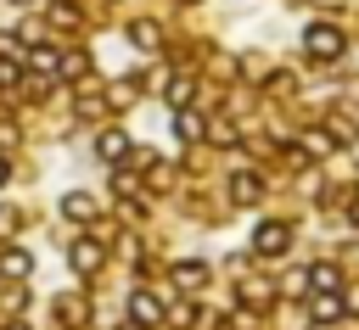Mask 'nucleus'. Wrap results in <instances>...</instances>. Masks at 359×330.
Segmentation results:
<instances>
[{"label":"nucleus","instance_id":"1","mask_svg":"<svg viewBox=\"0 0 359 330\" xmlns=\"http://www.w3.org/2000/svg\"><path fill=\"white\" fill-rule=\"evenodd\" d=\"M303 50H309L314 62H337V56L348 50V39H342V28H331V22H309V28H303Z\"/></svg>","mask_w":359,"mask_h":330},{"label":"nucleus","instance_id":"2","mask_svg":"<svg viewBox=\"0 0 359 330\" xmlns=\"http://www.w3.org/2000/svg\"><path fill=\"white\" fill-rule=\"evenodd\" d=\"M286 246H292V229L286 224H258V235H252V252L258 257H280Z\"/></svg>","mask_w":359,"mask_h":330},{"label":"nucleus","instance_id":"3","mask_svg":"<svg viewBox=\"0 0 359 330\" xmlns=\"http://www.w3.org/2000/svg\"><path fill=\"white\" fill-rule=\"evenodd\" d=\"M309 319H314V324H337V319H342V296H337V291H314V296H309Z\"/></svg>","mask_w":359,"mask_h":330},{"label":"nucleus","instance_id":"4","mask_svg":"<svg viewBox=\"0 0 359 330\" xmlns=\"http://www.w3.org/2000/svg\"><path fill=\"white\" fill-rule=\"evenodd\" d=\"M129 319H135L140 330H151V324H163V308H157V296H146V291H135V296H129Z\"/></svg>","mask_w":359,"mask_h":330},{"label":"nucleus","instance_id":"5","mask_svg":"<svg viewBox=\"0 0 359 330\" xmlns=\"http://www.w3.org/2000/svg\"><path fill=\"white\" fill-rule=\"evenodd\" d=\"M62 213H67L73 224H95V196H84V190H67V196H62Z\"/></svg>","mask_w":359,"mask_h":330},{"label":"nucleus","instance_id":"6","mask_svg":"<svg viewBox=\"0 0 359 330\" xmlns=\"http://www.w3.org/2000/svg\"><path fill=\"white\" fill-rule=\"evenodd\" d=\"M67 257H73V268H79V274H95L107 252H101V241H73V252H67Z\"/></svg>","mask_w":359,"mask_h":330},{"label":"nucleus","instance_id":"7","mask_svg":"<svg viewBox=\"0 0 359 330\" xmlns=\"http://www.w3.org/2000/svg\"><path fill=\"white\" fill-rule=\"evenodd\" d=\"M0 274H6V280H28V274H34V257H28L22 246H6V252H0Z\"/></svg>","mask_w":359,"mask_h":330},{"label":"nucleus","instance_id":"8","mask_svg":"<svg viewBox=\"0 0 359 330\" xmlns=\"http://www.w3.org/2000/svg\"><path fill=\"white\" fill-rule=\"evenodd\" d=\"M95 151H101V162H118V157L129 151V134H123V129H101V134H95Z\"/></svg>","mask_w":359,"mask_h":330},{"label":"nucleus","instance_id":"9","mask_svg":"<svg viewBox=\"0 0 359 330\" xmlns=\"http://www.w3.org/2000/svg\"><path fill=\"white\" fill-rule=\"evenodd\" d=\"M174 134H180V140H202V117H196L191 106H174Z\"/></svg>","mask_w":359,"mask_h":330},{"label":"nucleus","instance_id":"10","mask_svg":"<svg viewBox=\"0 0 359 330\" xmlns=\"http://www.w3.org/2000/svg\"><path fill=\"white\" fill-rule=\"evenodd\" d=\"M208 280V263H174V285H185V291H196Z\"/></svg>","mask_w":359,"mask_h":330},{"label":"nucleus","instance_id":"11","mask_svg":"<svg viewBox=\"0 0 359 330\" xmlns=\"http://www.w3.org/2000/svg\"><path fill=\"white\" fill-rule=\"evenodd\" d=\"M258 190H264L258 173H236V179H230V196H236V201H258Z\"/></svg>","mask_w":359,"mask_h":330},{"label":"nucleus","instance_id":"12","mask_svg":"<svg viewBox=\"0 0 359 330\" xmlns=\"http://www.w3.org/2000/svg\"><path fill=\"white\" fill-rule=\"evenodd\" d=\"M129 39L140 50H157V22H129Z\"/></svg>","mask_w":359,"mask_h":330},{"label":"nucleus","instance_id":"13","mask_svg":"<svg viewBox=\"0 0 359 330\" xmlns=\"http://www.w3.org/2000/svg\"><path fill=\"white\" fill-rule=\"evenodd\" d=\"M28 67L50 78V73H56V50H50V45H45V50H28Z\"/></svg>","mask_w":359,"mask_h":330},{"label":"nucleus","instance_id":"14","mask_svg":"<svg viewBox=\"0 0 359 330\" xmlns=\"http://www.w3.org/2000/svg\"><path fill=\"white\" fill-rule=\"evenodd\" d=\"M191 89H196L191 78H174V84H168V106H191Z\"/></svg>","mask_w":359,"mask_h":330},{"label":"nucleus","instance_id":"15","mask_svg":"<svg viewBox=\"0 0 359 330\" xmlns=\"http://www.w3.org/2000/svg\"><path fill=\"white\" fill-rule=\"evenodd\" d=\"M303 151L325 157V151H331V134H325V129H309V134H303Z\"/></svg>","mask_w":359,"mask_h":330},{"label":"nucleus","instance_id":"16","mask_svg":"<svg viewBox=\"0 0 359 330\" xmlns=\"http://www.w3.org/2000/svg\"><path fill=\"white\" fill-rule=\"evenodd\" d=\"M309 285H314V291H337V268H331V263H320V268L309 274Z\"/></svg>","mask_w":359,"mask_h":330},{"label":"nucleus","instance_id":"17","mask_svg":"<svg viewBox=\"0 0 359 330\" xmlns=\"http://www.w3.org/2000/svg\"><path fill=\"white\" fill-rule=\"evenodd\" d=\"M202 134H208V140H219V145H230V140H236V129H230V123H213V129H202Z\"/></svg>","mask_w":359,"mask_h":330},{"label":"nucleus","instance_id":"18","mask_svg":"<svg viewBox=\"0 0 359 330\" xmlns=\"http://www.w3.org/2000/svg\"><path fill=\"white\" fill-rule=\"evenodd\" d=\"M17 78H22V67H17V62H0V89H11Z\"/></svg>","mask_w":359,"mask_h":330},{"label":"nucleus","instance_id":"19","mask_svg":"<svg viewBox=\"0 0 359 330\" xmlns=\"http://www.w3.org/2000/svg\"><path fill=\"white\" fill-rule=\"evenodd\" d=\"M17 224H22L17 207H0V235H17Z\"/></svg>","mask_w":359,"mask_h":330},{"label":"nucleus","instance_id":"20","mask_svg":"<svg viewBox=\"0 0 359 330\" xmlns=\"http://www.w3.org/2000/svg\"><path fill=\"white\" fill-rule=\"evenodd\" d=\"M342 308H353V313H359V285H353V291H348V302H342Z\"/></svg>","mask_w":359,"mask_h":330},{"label":"nucleus","instance_id":"21","mask_svg":"<svg viewBox=\"0 0 359 330\" xmlns=\"http://www.w3.org/2000/svg\"><path fill=\"white\" fill-rule=\"evenodd\" d=\"M348 218H353V224H359V196H353V201H348Z\"/></svg>","mask_w":359,"mask_h":330},{"label":"nucleus","instance_id":"22","mask_svg":"<svg viewBox=\"0 0 359 330\" xmlns=\"http://www.w3.org/2000/svg\"><path fill=\"white\" fill-rule=\"evenodd\" d=\"M6 179H11V162H6V157H0V185H6Z\"/></svg>","mask_w":359,"mask_h":330},{"label":"nucleus","instance_id":"23","mask_svg":"<svg viewBox=\"0 0 359 330\" xmlns=\"http://www.w3.org/2000/svg\"><path fill=\"white\" fill-rule=\"evenodd\" d=\"M6 330H28V324H22V319H11V324H6Z\"/></svg>","mask_w":359,"mask_h":330},{"label":"nucleus","instance_id":"24","mask_svg":"<svg viewBox=\"0 0 359 330\" xmlns=\"http://www.w3.org/2000/svg\"><path fill=\"white\" fill-rule=\"evenodd\" d=\"M17 6H34V0H17Z\"/></svg>","mask_w":359,"mask_h":330},{"label":"nucleus","instance_id":"25","mask_svg":"<svg viewBox=\"0 0 359 330\" xmlns=\"http://www.w3.org/2000/svg\"><path fill=\"white\" fill-rule=\"evenodd\" d=\"M129 330H140V324H129Z\"/></svg>","mask_w":359,"mask_h":330},{"label":"nucleus","instance_id":"26","mask_svg":"<svg viewBox=\"0 0 359 330\" xmlns=\"http://www.w3.org/2000/svg\"><path fill=\"white\" fill-rule=\"evenodd\" d=\"M185 6H196V0H185Z\"/></svg>","mask_w":359,"mask_h":330}]
</instances>
